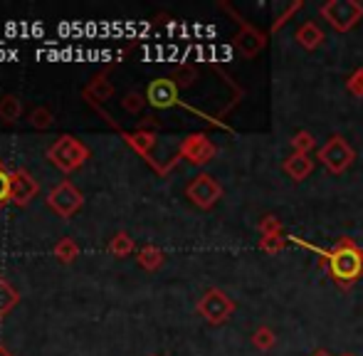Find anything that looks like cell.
Listing matches in <instances>:
<instances>
[{"mask_svg": "<svg viewBox=\"0 0 363 356\" xmlns=\"http://www.w3.org/2000/svg\"><path fill=\"white\" fill-rule=\"evenodd\" d=\"M124 139H126V144L136 151V154L148 159V156H151V151H153V146H156V131L139 129V131H134V134H124Z\"/></svg>", "mask_w": 363, "mask_h": 356, "instance_id": "14", "label": "cell"}, {"mask_svg": "<svg viewBox=\"0 0 363 356\" xmlns=\"http://www.w3.org/2000/svg\"><path fill=\"white\" fill-rule=\"evenodd\" d=\"M55 257H57L60 262H65V265H69V262L74 260L77 255H79V245L72 240V238H60L57 243H55Z\"/></svg>", "mask_w": 363, "mask_h": 356, "instance_id": "21", "label": "cell"}, {"mask_svg": "<svg viewBox=\"0 0 363 356\" xmlns=\"http://www.w3.org/2000/svg\"><path fill=\"white\" fill-rule=\"evenodd\" d=\"M18 302H20L18 289H15L13 284H10L3 274H0V319H3Z\"/></svg>", "mask_w": 363, "mask_h": 356, "instance_id": "19", "label": "cell"}, {"mask_svg": "<svg viewBox=\"0 0 363 356\" xmlns=\"http://www.w3.org/2000/svg\"><path fill=\"white\" fill-rule=\"evenodd\" d=\"M20 114H23V101H20L18 94H3L0 96V119H3L5 124L18 121Z\"/></svg>", "mask_w": 363, "mask_h": 356, "instance_id": "17", "label": "cell"}, {"mask_svg": "<svg viewBox=\"0 0 363 356\" xmlns=\"http://www.w3.org/2000/svg\"><path fill=\"white\" fill-rule=\"evenodd\" d=\"M0 356H13V352H8V349H5L3 344H0Z\"/></svg>", "mask_w": 363, "mask_h": 356, "instance_id": "32", "label": "cell"}, {"mask_svg": "<svg viewBox=\"0 0 363 356\" xmlns=\"http://www.w3.org/2000/svg\"><path fill=\"white\" fill-rule=\"evenodd\" d=\"M319 15L336 33H351L363 20V3L359 0H329V3L319 5Z\"/></svg>", "mask_w": 363, "mask_h": 356, "instance_id": "3", "label": "cell"}, {"mask_svg": "<svg viewBox=\"0 0 363 356\" xmlns=\"http://www.w3.org/2000/svg\"><path fill=\"white\" fill-rule=\"evenodd\" d=\"M252 347L257 349V352H272L274 347H277V334H274L272 327H257L252 334Z\"/></svg>", "mask_w": 363, "mask_h": 356, "instance_id": "20", "label": "cell"}, {"mask_svg": "<svg viewBox=\"0 0 363 356\" xmlns=\"http://www.w3.org/2000/svg\"><path fill=\"white\" fill-rule=\"evenodd\" d=\"M84 96H94L96 101H109L114 96V84L109 82L106 72H99L89 84L84 87Z\"/></svg>", "mask_w": 363, "mask_h": 356, "instance_id": "15", "label": "cell"}, {"mask_svg": "<svg viewBox=\"0 0 363 356\" xmlns=\"http://www.w3.org/2000/svg\"><path fill=\"white\" fill-rule=\"evenodd\" d=\"M314 159L311 156H304V154H289L287 159H284V164H282V169H284V174H287L291 181H296V183H301V181H306L311 174H314Z\"/></svg>", "mask_w": 363, "mask_h": 356, "instance_id": "12", "label": "cell"}, {"mask_svg": "<svg viewBox=\"0 0 363 356\" xmlns=\"http://www.w3.org/2000/svg\"><path fill=\"white\" fill-rule=\"evenodd\" d=\"M82 206H84V196L72 181H62L48 193V208L57 213L60 218H65V221H69L74 213H79Z\"/></svg>", "mask_w": 363, "mask_h": 356, "instance_id": "6", "label": "cell"}, {"mask_svg": "<svg viewBox=\"0 0 363 356\" xmlns=\"http://www.w3.org/2000/svg\"><path fill=\"white\" fill-rule=\"evenodd\" d=\"M136 262H139L141 267L146 269V272H156L158 267L166 262V255H163L161 247L156 245H144L139 252H136Z\"/></svg>", "mask_w": 363, "mask_h": 356, "instance_id": "16", "label": "cell"}, {"mask_svg": "<svg viewBox=\"0 0 363 356\" xmlns=\"http://www.w3.org/2000/svg\"><path fill=\"white\" fill-rule=\"evenodd\" d=\"M346 89H349V94H354L356 99H363V67L354 69V72L349 74V79H346Z\"/></svg>", "mask_w": 363, "mask_h": 356, "instance_id": "28", "label": "cell"}, {"mask_svg": "<svg viewBox=\"0 0 363 356\" xmlns=\"http://www.w3.org/2000/svg\"><path fill=\"white\" fill-rule=\"evenodd\" d=\"M193 79H196V69H193V67H181L176 77H173V82H176L178 89H181V87H191Z\"/></svg>", "mask_w": 363, "mask_h": 356, "instance_id": "30", "label": "cell"}, {"mask_svg": "<svg viewBox=\"0 0 363 356\" xmlns=\"http://www.w3.org/2000/svg\"><path fill=\"white\" fill-rule=\"evenodd\" d=\"M238 23H240V33L235 35V48L242 52V57L255 60L267 48V35L255 28V25H250L247 20H238Z\"/></svg>", "mask_w": 363, "mask_h": 356, "instance_id": "9", "label": "cell"}, {"mask_svg": "<svg viewBox=\"0 0 363 356\" xmlns=\"http://www.w3.org/2000/svg\"><path fill=\"white\" fill-rule=\"evenodd\" d=\"M30 126L33 129H40V131H45V129H50L52 126V121H55V114L48 109V106H35L33 111H30Z\"/></svg>", "mask_w": 363, "mask_h": 356, "instance_id": "23", "label": "cell"}, {"mask_svg": "<svg viewBox=\"0 0 363 356\" xmlns=\"http://www.w3.org/2000/svg\"><path fill=\"white\" fill-rule=\"evenodd\" d=\"M289 238L287 235H262L259 238V250L267 252V255H279V252L284 250V245H287Z\"/></svg>", "mask_w": 363, "mask_h": 356, "instance_id": "24", "label": "cell"}, {"mask_svg": "<svg viewBox=\"0 0 363 356\" xmlns=\"http://www.w3.org/2000/svg\"><path fill=\"white\" fill-rule=\"evenodd\" d=\"M134 250H136L134 238H131L129 233H124V230H119V233H116V235L109 240V252H111L114 257H129Z\"/></svg>", "mask_w": 363, "mask_h": 356, "instance_id": "18", "label": "cell"}, {"mask_svg": "<svg viewBox=\"0 0 363 356\" xmlns=\"http://www.w3.org/2000/svg\"><path fill=\"white\" fill-rule=\"evenodd\" d=\"M121 106H124V111H129V114H139L146 106V96H141L139 91H129V94L121 99Z\"/></svg>", "mask_w": 363, "mask_h": 356, "instance_id": "27", "label": "cell"}, {"mask_svg": "<svg viewBox=\"0 0 363 356\" xmlns=\"http://www.w3.org/2000/svg\"><path fill=\"white\" fill-rule=\"evenodd\" d=\"M301 8H304V0H294V3H291V5H287V8H284L282 13H279L277 18H274L272 28H269V33H272V35H274V33H279V30H282L284 25H287L289 20L294 18L296 13H299Z\"/></svg>", "mask_w": 363, "mask_h": 356, "instance_id": "25", "label": "cell"}, {"mask_svg": "<svg viewBox=\"0 0 363 356\" xmlns=\"http://www.w3.org/2000/svg\"><path fill=\"white\" fill-rule=\"evenodd\" d=\"M146 101L156 109H171V106L181 104L178 99V84L168 77H158L148 84L146 89Z\"/></svg>", "mask_w": 363, "mask_h": 356, "instance_id": "11", "label": "cell"}, {"mask_svg": "<svg viewBox=\"0 0 363 356\" xmlns=\"http://www.w3.org/2000/svg\"><path fill=\"white\" fill-rule=\"evenodd\" d=\"M186 196L201 211H211L213 206L223 198V186L216 181V176L211 174H198L191 183L186 186Z\"/></svg>", "mask_w": 363, "mask_h": 356, "instance_id": "7", "label": "cell"}, {"mask_svg": "<svg viewBox=\"0 0 363 356\" xmlns=\"http://www.w3.org/2000/svg\"><path fill=\"white\" fill-rule=\"evenodd\" d=\"M196 309L208 324L220 327V324H225L230 317H233L238 304H235V299L230 297L228 292H223V289H218V287H211L201 299H198Z\"/></svg>", "mask_w": 363, "mask_h": 356, "instance_id": "5", "label": "cell"}, {"mask_svg": "<svg viewBox=\"0 0 363 356\" xmlns=\"http://www.w3.org/2000/svg\"><path fill=\"white\" fill-rule=\"evenodd\" d=\"M259 235H284V226L277 216H264L262 221L257 223Z\"/></svg>", "mask_w": 363, "mask_h": 356, "instance_id": "26", "label": "cell"}, {"mask_svg": "<svg viewBox=\"0 0 363 356\" xmlns=\"http://www.w3.org/2000/svg\"><path fill=\"white\" fill-rule=\"evenodd\" d=\"M10 203V171L0 161V211Z\"/></svg>", "mask_w": 363, "mask_h": 356, "instance_id": "29", "label": "cell"}, {"mask_svg": "<svg viewBox=\"0 0 363 356\" xmlns=\"http://www.w3.org/2000/svg\"><path fill=\"white\" fill-rule=\"evenodd\" d=\"M294 40H296V45H299L301 50H306V52H314L316 48H321V43L326 40V35H324V30H321L319 25L309 20V23H301L299 28H296Z\"/></svg>", "mask_w": 363, "mask_h": 356, "instance_id": "13", "label": "cell"}, {"mask_svg": "<svg viewBox=\"0 0 363 356\" xmlns=\"http://www.w3.org/2000/svg\"><path fill=\"white\" fill-rule=\"evenodd\" d=\"M316 149V139L311 131H296L291 136V154H304V156H311V151Z\"/></svg>", "mask_w": 363, "mask_h": 356, "instance_id": "22", "label": "cell"}, {"mask_svg": "<svg viewBox=\"0 0 363 356\" xmlns=\"http://www.w3.org/2000/svg\"><path fill=\"white\" fill-rule=\"evenodd\" d=\"M178 154L191 166H206L216 159L218 149H216V144L208 139V134H188L186 139L181 141V146H178Z\"/></svg>", "mask_w": 363, "mask_h": 356, "instance_id": "8", "label": "cell"}, {"mask_svg": "<svg viewBox=\"0 0 363 356\" xmlns=\"http://www.w3.org/2000/svg\"><path fill=\"white\" fill-rule=\"evenodd\" d=\"M48 159L52 161L62 174H72V171L82 169L84 161L89 159V149H86L79 139H74V136L62 134L48 149Z\"/></svg>", "mask_w": 363, "mask_h": 356, "instance_id": "2", "label": "cell"}, {"mask_svg": "<svg viewBox=\"0 0 363 356\" xmlns=\"http://www.w3.org/2000/svg\"><path fill=\"white\" fill-rule=\"evenodd\" d=\"M289 240L306 247V250L316 252L319 260L329 267L331 279H334L336 284H341V287H349V284H354L356 279L363 277V250L356 245L354 238H349V235L339 238L336 245L329 247V250H321V247L311 245V243L301 240V238H294V235H289Z\"/></svg>", "mask_w": 363, "mask_h": 356, "instance_id": "1", "label": "cell"}, {"mask_svg": "<svg viewBox=\"0 0 363 356\" xmlns=\"http://www.w3.org/2000/svg\"><path fill=\"white\" fill-rule=\"evenodd\" d=\"M40 186L33 176L25 169L10 171V203H15L18 208H25L35 196H38Z\"/></svg>", "mask_w": 363, "mask_h": 356, "instance_id": "10", "label": "cell"}, {"mask_svg": "<svg viewBox=\"0 0 363 356\" xmlns=\"http://www.w3.org/2000/svg\"><path fill=\"white\" fill-rule=\"evenodd\" d=\"M316 159L326 166V171H329V174L341 176V174H346L351 166H354L356 151H354V146L344 139V136L336 134V136H331V139L326 141L319 151H316Z\"/></svg>", "mask_w": 363, "mask_h": 356, "instance_id": "4", "label": "cell"}, {"mask_svg": "<svg viewBox=\"0 0 363 356\" xmlns=\"http://www.w3.org/2000/svg\"><path fill=\"white\" fill-rule=\"evenodd\" d=\"M311 356H334V354H331V352H326V349H319V352H314Z\"/></svg>", "mask_w": 363, "mask_h": 356, "instance_id": "31", "label": "cell"}, {"mask_svg": "<svg viewBox=\"0 0 363 356\" xmlns=\"http://www.w3.org/2000/svg\"><path fill=\"white\" fill-rule=\"evenodd\" d=\"M341 356H354V354H341Z\"/></svg>", "mask_w": 363, "mask_h": 356, "instance_id": "33", "label": "cell"}]
</instances>
